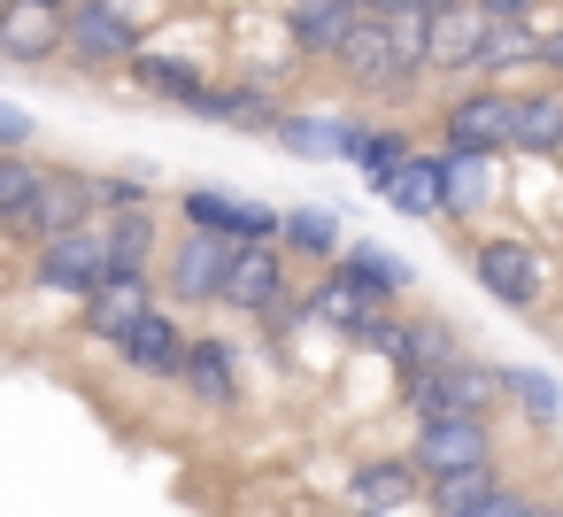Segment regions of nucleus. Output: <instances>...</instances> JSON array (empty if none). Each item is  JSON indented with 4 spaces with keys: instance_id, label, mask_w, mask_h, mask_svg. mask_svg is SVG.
<instances>
[{
    "instance_id": "c85d7f7f",
    "label": "nucleus",
    "mask_w": 563,
    "mask_h": 517,
    "mask_svg": "<svg viewBox=\"0 0 563 517\" xmlns=\"http://www.w3.org/2000/svg\"><path fill=\"white\" fill-rule=\"evenodd\" d=\"M163 240H170V217H163V209H124V217H101L109 271H155V263H163Z\"/></svg>"
},
{
    "instance_id": "a18cd8bd",
    "label": "nucleus",
    "mask_w": 563,
    "mask_h": 517,
    "mask_svg": "<svg viewBox=\"0 0 563 517\" xmlns=\"http://www.w3.org/2000/svg\"><path fill=\"white\" fill-rule=\"evenodd\" d=\"M555 9H563V0H555Z\"/></svg>"
},
{
    "instance_id": "58836bf2",
    "label": "nucleus",
    "mask_w": 563,
    "mask_h": 517,
    "mask_svg": "<svg viewBox=\"0 0 563 517\" xmlns=\"http://www.w3.org/2000/svg\"><path fill=\"white\" fill-rule=\"evenodd\" d=\"M478 16H540V0H471Z\"/></svg>"
},
{
    "instance_id": "aec40b11",
    "label": "nucleus",
    "mask_w": 563,
    "mask_h": 517,
    "mask_svg": "<svg viewBox=\"0 0 563 517\" xmlns=\"http://www.w3.org/2000/svg\"><path fill=\"white\" fill-rule=\"evenodd\" d=\"M355 24H363V16H355V0H278V40L294 47L301 70H324Z\"/></svg>"
},
{
    "instance_id": "7c9ffc66",
    "label": "nucleus",
    "mask_w": 563,
    "mask_h": 517,
    "mask_svg": "<svg viewBox=\"0 0 563 517\" xmlns=\"http://www.w3.org/2000/svg\"><path fill=\"white\" fill-rule=\"evenodd\" d=\"M417 147H424V140H417L401 117H371V124H363V140H355V155H347V170H355L363 186H378V178H394Z\"/></svg>"
},
{
    "instance_id": "cd10ccee",
    "label": "nucleus",
    "mask_w": 563,
    "mask_h": 517,
    "mask_svg": "<svg viewBox=\"0 0 563 517\" xmlns=\"http://www.w3.org/2000/svg\"><path fill=\"white\" fill-rule=\"evenodd\" d=\"M340 271H347L363 294H378L386 309H401V301L417 294V263H409V255H394L386 240H347V248H340Z\"/></svg>"
},
{
    "instance_id": "f257e3e1",
    "label": "nucleus",
    "mask_w": 563,
    "mask_h": 517,
    "mask_svg": "<svg viewBox=\"0 0 563 517\" xmlns=\"http://www.w3.org/2000/svg\"><path fill=\"white\" fill-rule=\"evenodd\" d=\"M448 248L463 255L471 286H478L494 309H509V317H548L555 294H563L555 248H548V232H532V224H486V232L448 240Z\"/></svg>"
},
{
    "instance_id": "f03ea898",
    "label": "nucleus",
    "mask_w": 563,
    "mask_h": 517,
    "mask_svg": "<svg viewBox=\"0 0 563 517\" xmlns=\"http://www.w3.org/2000/svg\"><path fill=\"white\" fill-rule=\"evenodd\" d=\"M163 9L170 0H78L63 16V63L55 70H70L86 86L124 78V63L147 47V32H163Z\"/></svg>"
},
{
    "instance_id": "ea45409f",
    "label": "nucleus",
    "mask_w": 563,
    "mask_h": 517,
    "mask_svg": "<svg viewBox=\"0 0 563 517\" xmlns=\"http://www.w3.org/2000/svg\"><path fill=\"white\" fill-rule=\"evenodd\" d=\"M355 16H378V24H394V16H409V0H355Z\"/></svg>"
},
{
    "instance_id": "39448f33",
    "label": "nucleus",
    "mask_w": 563,
    "mask_h": 517,
    "mask_svg": "<svg viewBox=\"0 0 563 517\" xmlns=\"http://www.w3.org/2000/svg\"><path fill=\"white\" fill-rule=\"evenodd\" d=\"M86 224H101V217H93V170H86V163H47V178L32 186V201L0 224V248H9V255H32V248H47V240H63V232H86Z\"/></svg>"
},
{
    "instance_id": "9d476101",
    "label": "nucleus",
    "mask_w": 563,
    "mask_h": 517,
    "mask_svg": "<svg viewBox=\"0 0 563 517\" xmlns=\"http://www.w3.org/2000/svg\"><path fill=\"white\" fill-rule=\"evenodd\" d=\"M178 394L201 417H240L247 409V348L232 332H194L186 363H178Z\"/></svg>"
},
{
    "instance_id": "79ce46f5",
    "label": "nucleus",
    "mask_w": 563,
    "mask_h": 517,
    "mask_svg": "<svg viewBox=\"0 0 563 517\" xmlns=\"http://www.w3.org/2000/svg\"><path fill=\"white\" fill-rule=\"evenodd\" d=\"M540 517H563V494H548V502H540Z\"/></svg>"
},
{
    "instance_id": "9b49d317",
    "label": "nucleus",
    "mask_w": 563,
    "mask_h": 517,
    "mask_svg": "<svg viewBox=\"0 0 563 517\" xmlns=\"http://www.w3.org/2000/svg\"><path fill=\"white\" fill-rule=\"evenodd\" d=\"M170 217H178V232H209V240H232V248L278 240V209L247 201V194H224V186H178Z\"/></svg>"
},
{
    "instance_id": "2f4dec72",
    "label": "nucleus",
    "mask_w": 563,
    "mask_h": 517,
    "mask_svg": "<svg viewBox=\"0 0 563 517\" xmlns=\"http://www.w3.org/2000/svg\"><path fill=\"white\" fill-rule=\"evenodd\" d=\"M271 147H286L294 163H332V109L286 101V109H278V124H271Z\"/></svg>"
},
{
    "instance_id": "37998d69",
    "label": "nucleus",
    "mask_w": 563,
    "mask_h": 517,
    "mask_svg": "<svg viewBox=\"0 0 563 517\" xmlns=\"http://www.w3.org/2000/svg\"><path fill=\"white\" fill-rule=\"evenodd\" d=\"M40 9H55V16H70V9H78V0H40Z\"/></svg>"
},
{
    "instance_id": "20e7f679",
    "label": "nucleus",
    "mask_w": 563,
    "mask_h": 517,
    "mask_svg": "<svg viewBox=\"0 0 563 517\" xmlns=\"http://www.w3.org/2000/svg\"><path fill=\"white\" fill-rule=\"evenodd\" d=\"M409 425H424V417H501L509 402H501V363L494 355H463V363H448V371H424V378H394V394H386Z\"/></svg>"
},
{
    "instance_id": "1a4fd4ad",
    "label": "nucleus",
    "mask_w": 563,
    "mask_h": 517,
    "mask_svg": "<svg viewBox=\"0 0 563 517\" xmlns=\"http://www.w3.org/2000/svg\"><path fill=\"white\" fill-rule=\"evenodd\" d=\"M224 263H232V240H209V232H178V224H170L163 263H155V294H163V309H178V317L217 309V294H224Z\"/></svg>"
},
{
    "instance_id": "f3484780",
    "label": "nucleus",
    "mask_w": 563,
    "mask_h": 517,
    "mask_svg": "<svg viewBox=\"0 0 563 517\" xmlns=\"http://www.w3.org/2000/svg\"><path fill=\"white\" fill-rule=\"evenodd\" d=\"M186 340H194V324L178 317V309H147L109 355H117V371L132 378V386H178V363H186Z\"/></svg>"
},
{
    "instance_id": "6e6552de",
    "label": "nucleus",
    "mask_w": 563,
    "mask_h": 517,
    "mask_svg": "<svg viewBox=\"0 0 563 517\" xmlns=\"http://www.w3.org/2000/svg\"><path fill=\"white\" fill-rule=\"evenodd\" d=\"M432 147L440 155H509V94L501 86H440L432 94Z\"/></svg>"
},
{
    "instance_id": "a211bd4d",
    "label": "nucleus",
    "mask_w": 563,
    "mask_h": 517,
    "mask_svg": "<svg viewBox=\"0 0 563 517\" xmlns=\"http://www.w3.org/2000/svg\"><path fill=\"white\" fill-rule=\"evenodd\" d=\"M424 24V40H417V63H424V78L432 86H463V78H478V40H486V16L471 9H440V16H417Z\"/></svg>"
},
{
    "instance_id": "72a5a7b5",
    "label": "nucleus",
    "mask_w": 563,
    "mask_h": 517,
    "mask_svg": "<svg viewBox=\"0 0 563 517\" xmlns=\"http://www.w3.org/2000/svg\"><path fill=\"white\" fill-rule=\"evenodd\" d=\"M501 479H509V463H501V471H455V479H432V486H424V517H463V509L486 502Z\"/></svg>"
},
{
    "instance_id": "423d86ee",
    "label": "nucleus",
    "mask_w": 563,
    "mask_h": 517,
    "mask_svg": "<svg viewBox=\"0 0 563 517\" xmlns=\"http://www.w3.org/2000/svg\"><path fill=\"white\" fill-rule=\"evenodd\" d=\"M124 86H132L140 101H163V109L194 117L201 94L217 86V55L194 47V40H178V32H147V47L124 63Z\"/></svg>"
},
{
    "instance_id": "a19ab883",
    "label": "nucleus",
    "mask_w": 563,
    "mask_h": 517,
    "mask_svg": "<svg viewBox=\"0 0 563 517\" xmlns=\"http://www.w3.org/2000/svg\"><path fill=\"white\" fill-rule=\"evenodd\" d=\"M440 9H463V0H409V16H440Z\"/></svg>"
},
{
    "instance_id": "473e14b6",
    "label": "nucleus",
    "mask_w": 563,
    "mask_h": 517,
    "mask_svg": "<svg viewBox=\"0 0 563 517\" xmlns=\"http://www.w3.org/2000/svg\"><path fill=\"white\" fill-rule=\"evenodd\" d=\"M124 209H163V186L147 163H124V170H93V217H124Z\"/></svg>"
},
{
    "instance_id": "bb28decb",
    "label": "nucleus",
    "mask_w": 563,
    "mask_h": 517,
    "mask_svg": "<svg viewBox=\"0 0 563 517\" xmlns=\"http://www.w3.org/2000/svg\"><path fill=\"white\" fill-rule=\"evenodd\" d=\"M278 109H286V94H271V86H255V78H217L209 94H201V124H224V132H263L271 140V124H278Z\"/></svg>"
},
{
    "instance_id": "0eeeda50",
    "label": "nucleus",
    "mask_w": 563,
    "mask_h": 517,
    "mask_svg": "<svg viewBox=\"0 0 563 517\" xmlns=\"http://www.w3.org/2000/svg\"><path fill=\"white\" fill-rule=\"evenodd\" d=\"M401 455H409V471H417L424 486H432V479H455V471H501V463H509L494 417H424V425H409Z\"/></svg>"
},
{
    "instance_id": "412c9836",
    "label": "nucleus",
    "mask_w": 563,
    "mask_h": 517,
    "mask_svg": "<svg viewBox=\"0 0 563 517\" xmlns=\"http://www.w3.org/2000/svg\"><path fill=\"white\" fill-rule=\"evenodd\" d=\"M340 248H347V217H340V209H324V201H294V209H278V255H286L301 278L332 271Z\"/></svg>"
},
{
    "instance_id": "e433bc0d",
    "label": "nucleus",
    "mask_w": 563,
    "mask_h": 517,
    "mask_svg": "<svg viewBox=\"0 0 563 517\" xmlns=\"http://www.w3.org/2000/svg\"><path fill=\"white\" fill-rule=\"evenodd\" d=\"M0 155H40V117L0 94Z\"/></svg>"
},
{
    "instance_id": "4c0bfd02",
    "label": "nucleus",
    "mask_w": 563,
    "mask_h": 517,
    "mask_svg": "<svg viewBox=\"0 0 563 517\" xmlns=\"http://www.w3.org/2000/svg\"><path fill=\"white\" fill-rule=\"evenodd\" d=\"M540 78H548V86H563V16H555V24H540Z\"/></svg>"
},
{
    "instance_id": "a878e982",
    "label": "nucleus",
    "mask_w": 563,
    "mask_h": 517,
    "mask_svg": "<svg viewBox=\"0 0 563 517\" xmlns=\"http://www.w3.org/2000/svg\"><path fill=\"white\" fill-rule=\"evenodd\" d=\"M440 170H448V155H440V147H417L394 178L371 186V201L394 209L401 224H440Z\"/></svg>"
},
{
    "instance_id": "4be33fe9",
    "label": "nucleus",
    "mask_w": 563,
    "mask_h": 517,
    "mask_svg": "<svg viewBox=\"0 0 563 517\" xmlns=\"http://www.w3.org/2000/svg\"><path fill=\"white\" fill-rule=\"evenodd\" d=\"M471 355V340L455 332V317H440V309H401V340H394V355H386V378H424V371H448V363H463Z\"/></svg>"
},
{
    "instance_id": "c9c22d12",
    "label": "nucleus",
    "mask_w": 563,
    "mask_h": 517,
    "mask_svg": "<svg viewBox=\"0 0 563 517\" xmlns=\"http://www.w3.org/2000/svg\"><path fill=\"white\" fill-rule=\"evenodd\" d=\"M540 502H548L540 486H525V479H501V486H494L486 502H471L463 517H540Z\"/></svg>"
},
{
    "instance_id": "2eb2a0df",
    "label": "nucleus",
    "mask_w": 563,
    "mask_h": 517,
    "mask_svg": "<svg viewBox=\"0 0 563 517\" xmlns=\"http://www.w3.org/2000/svg\"><path fill=\"white\" fill-rule=\"evenodd\" d=\"M294 263L278 255V240H255V248H232V263H224V294H217V309L224 317H240V324H263L286 294H294Z\"/></svg>"
},
{
    "instance_id": "c756f323",
    "label": "nucleus",
    "mask_w": 563,
    "mask_h": 517,
    "mask_svg": "<svg viewBox=\"0 0 563 517\" xmlns=\"http://www.w3.org/2000/svg\"><path fill=\"white\" fill-rule=\"evenodd\" d=\"M501 402H509L517 425H532V432H555V425H563V378L540 371V363H501Z\"/></svg>"
},
{
    "instance_id": "ddd939ff",
    "label": "nucleus",
    "mask_w": 563,
    "mask_h": 517,
    "mask_svg": "<svg viewBox=\"0 0 563 517\" xmlns=\"http://www.w3.org/2000/svg\"><path fill=\"white\" fill-rule=\"evenodd\" d=\"M340 502H347V517H424V479L409 471L401 448H371L347 463Z\"/></svg>"
},
{
    "instance_id": "7ed1b4c3",
    "label": "nucleus",
    "mask_w": 563,
    "mask_h": 517,
    "mask_svg": "<svg viewBox=\"0 0 563 517\" xmlns=\"http://www.w3.org/2000/svg\"><path fill=\"white\" fill-rule=\"evenodd\" d=\"M324 78L347 94V109H371V117H386V109H409L432 78L394 47V24H378V16H363L347 40H340V55L324 63Z\"/></svg>"
},
{
    "instance_id": "c03bdc74",
    "label": "nucleus",
    "mask_w": 563,
    "mask_h": 517,
    "mask_svg": "<svg viewBox=\"0 0 563 517\" xmlns=\"http://www.w3.org/2000/svg\"><path fill=\"white\" fill-rule=\"evenodd\" d=\"M0 9H9V0H0Z\"/></svg>"
},
{
    "instance_id": "b1692460",
    "label": "nucleus",
    "mask_w": 563,
    "mask_h": 517,
    "mask_svg": "<svg viewBox=\"0 0 563 517\" xmlns=\"http://www.w3.org/2000/svg\"><path fill=\"white\" fill-rule=\"evenodd\" d=\"M301 294H309V324H317V332H332V348H347V340L386 309V301H378V294H363L340 263H332V271H317V278H301Z\"/></svg>"
},
{
    "instance_id": "4468645a",
    "label": "nucleus",
    "mask_w": 563,
    "mask_h": 517,
    "mask_svg": "<svg viewBox=\"0 0 563 517\" xmlns=\"http://www.w3.org/2000/svg\"><path fill=\"white\" fill-rule=\"evenodd\" d=\"M509 201V155H448L440 170V224H455L463 240L486 232Z\"/></svg>"
},
{
    "instance_id": "f704fd0d",
    "label": "nucleus",
    "mask_w": 563,
    "mask_h": 517,
    "mask_svg": "<svg viewBox=\"0 0 563 517\" xmlns=\"http://www.w3.org/2000/svg\"><path fill=\"white\" fill-rule=\"evenodd\" d=\"M40 178H47V155H0V224H9V217L32 201Z\"/></svg>"
},
{
    "instance_id": "6ab92c4d",
    "label": "nucleus",
    "mask_w": 563,
    "mask_h": 517,
    "mask_svg": "<svg viewBox=\"0 0 563 517\" xmlns=\"http://www.w3.org/2000/svg\"><path fill=\"white\" fill-rule=\"evenodd\" d=\"M509 163H563V86H509Z\"/></svg>"
},
{
    "instance_id": "dca6fc26",
    "label": "nucleus",
    "mask_w": 563,
    "mask_h": 517,
    "mask_svg": "<svg viewBox=\"0 0 563 517\" xmlns=\"http://www.w3.org/2000/svg\"><path fill=\"white\" fill-rule=\"evenodd\" d=\"M147 309H163V294H155V271H109L78 309H70V332L86 340V348H117Z\"/></svg>"
},
{
    "instance_id": "f8f14e48",
    "label": "nucleus",
    "mask_w": 563,
    "mask_h": 517,
    "mask_svg": "<svg viewBox=\"0 0 563 517\" xmlns=\"http://www.w3.org/2000/svg\"><path fill=\"white\" fill-rule=\"evenodd\" d=\"M24 278H32V294H47V301H63V309H78L101 278H109V248H101V224H86V232H63V240H47V248H32L24 255Z\"/></svg>"
},
{
    "instance_id": "393cba45",
    "label": "nucleus",
    "mask_w": 563,
    "mask_h": 517,
    "mask_svg": "<svg viewBox=\"0 0 563 517\" xmlns=\"http://www.w3.org/2000/svg\"><path fill=\"white\" fill-rule=\"evenodd\" d=\"M0 63L55 70V63H63V16L40 9V0H9V9H0Z\"/></svg>"
},
{
    "instance_id": "5701e85b",
    "label": "nucleus",
    "mask_w": 563,
    "mask_h": 517,
    "mask_svg": "<svg viewBox=\"0 0 563 517\" xmlns=\"http://www.w3.org/2000/svg\"><path fill=\"white\" fill-rule=\"evenodd\" d=\"M540 78V16H486V40H478V86H525Z\"/></svg>"
}]
</instances>
